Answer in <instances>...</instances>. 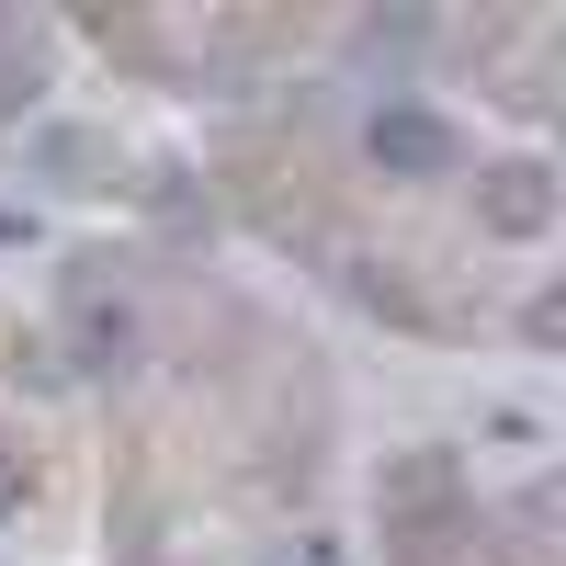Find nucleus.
<instances>
[{
	"instance_id": "obj_1",
	"label": "nucleus",
	"mask_w": 566,
	"mask_h": 566,
	"mask_svg": "<svg viewBox=\"0 0 566 566\" xmlns=\"http://www.w3.org/2000/svg\"><path fill=\"white\" fill-rule=\"evenodd\" d=\"M476 216H488V227H510V239H533V227L555 216L544 159H499V170H476Z\"/></svg>"
},
{
	"instance_id": "obj_2",
	"label": "nucleus",
	"mask_w": 566,
	"mask_h": 566,
	"mask_svg": "<svg viewBox=\"0 0 566 566\" xmlns=\"http://www.w3.org/2000/svg\"><path fill=\"white\" fill-rule=\"evenodd\" d=\"M374 148H386V159H431V170L453 159V148H442V125H419V114H374Z\"/></svg>"
}]
</instances>
